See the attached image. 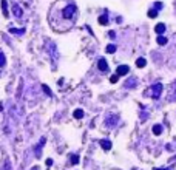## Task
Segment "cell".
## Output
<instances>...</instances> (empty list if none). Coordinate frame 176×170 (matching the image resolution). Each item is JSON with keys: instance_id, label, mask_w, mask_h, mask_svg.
<instances>
[{"instance_id": "9", "label": "cell", "mask_w": 176, "mask_h": 170, "mask_svg": "<svg viewBox=\"0 0 176 170\" xmlns=\"http://www.w3.org/2000/svg\"><path fill=\"white\" fill-rule=\"evenodd\" d=\"M73 116L76 119H82L84 118V110H80V108H77V110H74V113H73Z\"/></svg>"}, {"instance_id": "25", "label": "cell", "mask_w": 176, "mask_h": 170, "mask_svg": "<svg viewBox=\"0 0 176 170\" xmlns=\"http://www.w3.org/2000/svg\"><path fill=\"white\" fill-rule=\"evenodd\" d=\"M51 164H53V161H51V159H47V165H48V167H49Z\"/></svg>"}, {"instance_id": "23", "label": "cell", "mask_w": 176, "mask_h": 170, "mask_svg": "<svg viewBox=\"0 0 176 170\" xmlns=\"http://www.w3.org/2000/svg\"><path fill=\"white\" fill-rule=\"evenodd\" d=\"M10 169V159H5V165H3V170Z\"/></svg>"}, {"instance_id": "28", "label": "cell", "mask_w": 176, "mask_h": 170, "mask_svg": "<svg viewBox=\"0 0 176 170\" xmlns=\"http://www.w3.org/2000/svg\"><path fill=\"white\" fill-rule=\"evenodd\" d=\"M37 169H39V167H33V169H31V170H37Z\"/></svg>"}, {"instance_id": "19", "label": "cell", "mask_w": 176, "mask_h": 170, "mask_svg": "<svg viewBox=\"0 0 176 170\" xmlns=\"http://www.w3.org/2000/svg\"><path fill=\"white\" fill-rule=\"evenodd\" d=\"M116 51V45H108L107 47V53H110V54H111V53H114Z\"/></svg>"}, {"instance_id": "21", "label": "cell", "mask_w": 176, "mask_h": 170, "mask_svg": "<svg viewBox=\"0 0 176 170\" xmlns=\"http://www.w3.org/2000/svg\"><path fill=\"white\" fill-rule=\"evenodd\" d=\"M156 16H158L156 10H150V11H148V17H156Z\"/></svg>"}, {"instance_id": "20", "label": "cell", "mask_w": 176, "mask_h": 170, "mask_svg": "<svg viewBox=\"0 0 176 170\" xmlns=\"http://www.w3.org/2000/svg\"><path fill=\"white\" fill-rule=\"evenodd\" d=\"M117 79H119V76H117V74H113L111 77H110V82H111V84H116Z\"/></svg>"}, {"instance_id": "18", "label": "cell", "mask_w": 176, "mask_h": 170, "mask_svg": "<svg viewBox=\"0 0 176 170\" xmlns=\"http://www.w3.org/2000/svg\"><path fill=\"white\" fill-rule=\"evenodd\" d=\"M79 162V156L77 155H71V164H77Z\"/></svg>"}, {"instance_id": "27", "label": "cell", "mask_w": 176, "mask_h": 170, "mask_svg": "<svg viewBox=\"0 0 176 170\" xmlns=\"http://www.w3.org/2000/svg\"><path fill=\"white\" fill-rule=\"evenodd\" d=\"M171 99H173V101L176 99V91H175V96H173V97H171Z\"/></svg>"}, {"instance_id": "1", "label": "cell", "mask_w": 176, "mask_h": 170, "mask_svg": "<svg viewBox=\"0 0 176 170\" xmlns=\"http://www.w3.org/2000/svg\"><path fill=\"white\" fill-rule=\"evenodd\" d=\"M76 11H77L76 5H74V3H70L68 6H65L64 10H62V19H64V20H71V19H73V16L76 14Z\"/></svg>"}, {"instance_id": "5", "label": "cell", "mask_w": 176, "mask_h": 170, "mask_svg": "<svg viewBox=\"0 0 176 170\" xmlns=\"http://www.w3.org/2000/svg\"><path fill=\"white\" fill-rule=\"evenodd\" d=\"M105 124L108 125V127H113V125H116V124H117V116H110V118L105 121Z\"/></svg>"}, {"instance_id": "22", "label": "cell", "mask_w": 176, "mask_h": 170, "mask_svg": "<svg viewBox=\"0 0 176 170\" xmlns=\"http://www.w3.org/2000/svg\"><path fill=\"white\" fill-rule=\"evenodd\" d=\"M42 88H43V90H45V93H47L48 96H51V90H49V88L47 87V85H42Z\"/></svg>"}, {"instance_id": "6", "label": "cell", "mask_w": 176, "mask_h": 170, "mask_svg": "<svg viewBox=\"0 0 176 170\" xmlns=\"http://www.w3.org/2000/svg\"><path fill=\"white\" fill-rule=\"evenodd\" d=\"M12 12H14L16 17H22V14H23V11H22V8L19 5H12Z\"/></svg>"}, {"instance_id": "3", "label": "cell", "mask_w": 176, "mask_h": 170, "mask_svg": "<svg viewBox=\"0 0 176 170\" xmlns=\"http://www.w3.org/2000/svg\"><path fill=\"white\" fill-rule=\"evenodd\" d=\"M128 65H119L117 66V70H116V74L117 76H125V74H128Z\"/></svg>"}, {"instance_id": "16", "label": "cell", "mask_w": 176, "mask_h": 170, "mask_svg": "<svg viewBox=\"0 0 176 170\" xmlns=\"http://www.w3.org/2000/svg\"><path fill=\"white\" fill-rule=\"evenodd\" d=\"M5 64H6L5 54H3V53H0V66H5Z\"/></svg>"}, {"instance_id": "8", "label": "cell", "mask_w": 176, "mask_h": 170, "mask_svg": "<svg viewBox=\"0 0 176 170\" xmlns=\"http://www.w3.org/2000/svg\"><path fill=\"white\" fill-rule=\"evenodd\" d=\"M101 147H102L103 150H110L111 149V142L108 141V139H102L101 141Z\"/></svg>"}, {"instance_id": "4", "label": "cell", "mask_w": 176, "mask_h": 170, "mask_svg": "<svg viewBox=\"0 0 176 170\" xmlns=\"http://www.w3.org/2000/svg\"><path fill=\"white\" fill-rule=\"evenodd\" d=\"M97 66H99V70H101V71H103V73H107V71H108V64H107L105 59H99Z\"/></svg>"}, {"instance_id": "14", "label": "cell", "mask_w": 176, "mask_h": 170, "mask_svg": "<svg viewBox=\"0 0 176 170\" xmlns=\"http://www.w3.org/2000/svg\"><path fill=\"white\" fill-rule=\"evenodd\" d=\"M153 133H155L156 136H159L162 133V127H161V125H153Z\"/></svg>"}, {"instance_id": "17", "label": "cell", "mask_w": 176, "mask_h": 170, "mask_svg": "<svg viewBox=\"0 0 176 170\" xmlns=\"http://www.w3.org/2000/svg\"><path fill=\"white\" fill-rule=\"evenodd\" d=\"M43 144H45V138H42V139H40V142H39V147H37V155H40V150H42Z\"/></svg>"}, {"instance_id": "13", "label": "cell", "mask_w": 176, "mask_h": 170, "mask_svg": "<svg viewBox=\"0 0 176 170\" xmlns=\"http://www.w3.org/2000/svg\"><path fill=\"white\" fill-rule=\"evenodd\" d=\"M99 23H101V25H107V23H108V16H107V12H105L103 16L99 17Z\"/></svg>"}, {"instance_id": "24", "label": "cell", "mask_w": 176, "mask_h": 170, "mask_svg": "<svg viewBox=\"0 0 176 170\" xmlns=\"http://www.w3.org/2000/svg\"><path fill=\"white\" fill-rule=\"evenodd\" d=\"M155 6H156V11H158V10H161V6H162V5H161V3H156Z\"/></svg>"}, {"instance_id": "10", "label": "cell", "mask_w": 176, "mask_h": 170, "mask_svg": "<svg viewBox=\"0 0 176 170\" xmlns=\"http://www.w3.org/2000/svg\"><path fill=\"white\" fill-rule=\"evenodd\" d=\"M2 11H3V16L8 17L10 12H8V6H6V0H2Z\"/></svg>"}, {"instance_id": "7", "label": "cell", "mask_w": 176, "mask_h": 170, "mask_svg": "<svg viewBox=\"0 0 176 170\" xmlns=\"http://www.w3.org/2000/svg\"><path fill=\"white\" fill-rule=\"evenodd\" d=\"M155 31L159 36H162V33H165V25L164 23H158L156 26H155Z\"/></svg>"}, {"instance_id": "15", "label": "cell", "mask_w": 176, "mask_h": 170, "mask_svg": "<svg viewBox=\"0 0 176 170\" xmlns=\"http://www.w3.org/2000/svg\"><path fill=\"white\" fill-rule=\"evenodd\" d=\"M10 33H12V34H23V33H25V29H16V28H10Z\"/></svg>"}, {"instance_id": "11", "label": "cell", "mask_w": 176, "mask_h": 170, "mask_svg": "<svg viewBox=\"0 0 176 170\" xmlns=\"http://www.w3.org/2000/svg\"><path fill=\"white\" fill-rule=\"evenodd\" d=\"M156 42H158V45H167V37H164V36H158Z\"/></svg>"}, {"instance_id": "26", "label": "cell", "mask_w": 176, "mask_h": 170, "mask_svg": "<svg viewBox=\"0 0 176 170\" xmlns=\"http://www.w3.org/2000/svg\"><path fill=\"white\" fill-rule=\"evenodd\" d=\"M153 170H171V169H168V167H167V169H153Z\"/></svg>"}, {"instance_id": "2", "label": "cell", "mask_w": 176, "mask_h": 170, "mask_svg": "<svg viewBox=\"0 0 176 170\" xmlns=\"http://www.w3.org/2000/svg\"><path fill=\"white\" fill-rule=\"evenodd\" d=\"M162 90H164V85H162L161 82H158V84H155V85L150 88V90L147 91V95L151 96L153 99H158V97L162 95Z\"/></svg>"}, {"instance_id": "12", "label": "cell", "mask_w": 176, "mask_h": 170, "mask_svg": "<svg viewBox=\"0 0 176 170\" xmlns=\"http://www.w3.org/2000/svg\"><path fill=\"white\" fill-rule=\"evenodd\" d=\"M147 65V60L144 59V57H139V59L136 60V66H139V68H142V66Z\"/></svg>"}]
</instances>
